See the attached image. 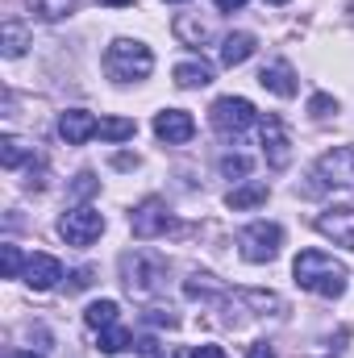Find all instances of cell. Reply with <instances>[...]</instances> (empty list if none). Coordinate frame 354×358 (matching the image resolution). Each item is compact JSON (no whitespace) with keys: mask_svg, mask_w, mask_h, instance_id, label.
Listing matches in <instances>:
<instances>
[{"mask_svg":"<svg viewBox=\"0 0 354 358\" xmlns=\"http://www.w3.org/2000/svg\"><path fill=\"white\" fill-rule=\"evenodd\" d=\"M296 283L304 287V292H317V296H330V300H338L342 292H346V263H338L334 255H325V250H304V255H296Z\"/></svg>","mask_w":354,"mask_h":358,"instance_id":"6da1fadb","label":"cell"},{"mask_svg":"<svg viewBox=\"0 0 354 358\" xmlns=\"http://www.w3.org/2000/svg\"><path fill=\"white\" fill-rule=\"evenodd\" d=\"M104 71L121 84L129 80H146L155 71V55L146 42H134V38H117L108 50H104Z\"/></svg>","mask_w":354,"mask_h":358,"instance_id":"7a4b0ae2","label":"cell"},{"mask_svg":"<svg viewBox=\"0 0 354 358\" xmlns=\"http://www.w3.org/2000/svg\"><path fill=\"white\" fill-rule=\"evenodd\" d=\"M121 279L129 287V296H155L167 279V267L159 255H146V250H134V255H121Z\"/></svg>","mask_w":354,"mask_h":358,"instance_id":"3957f363","label":"cell"},{"mask_svg":"<svg viewBox=\"0 0 354 358\" xmlns=\"http://www.w3.org/2000/svg\"><path fill=\"white\" fill-rule=\"evenodd\" d=\"M238 246H242V259H250V263H271V259L279 255V246H283V229H279L275 221H255V225H246V229L238 234Z\"/></svg>","mask_w":354,"mask_h":358,"instance_id":"277c9868","label":"cell"},{"mask_svg":"<svg viewBox=\"0 0 354 358\" xmlns=\"http://www.w3.org/2000/svg\"><path fill=\"white\" fill-rule=\"evenodd\" d=\"M255 104L246 100V96H221L213 108H208V121H213V129L217 134H242L246 125H255Z\"/></svg>","mask_w":354,"mask_h":358,"instance_id":"5b68a950","label":"cell"},{"mask_svg":"<svg viewBox=\"0 0 354 358\" xmlns=\"http://www.w3.org/2000/svg\"><path fill=\"white\" fill-rule=\"evenodd\" d=\"M313 179L321 187H354V146H338V150L321 155L313 167Z\"/></svg>","mask_w":354,"mask_h":358,"instance_id":"8992f818","label":"cell"},{"mask_svg":"<svg viewBox=\"0 0 354 358\" xmlns=\"http://www.w3.org/2000/svg\"><path fill=\"white\" fill-rule=\"evenodd\" d=\"M59 234L67 246H92L100 234H104V217L96 208H71L63 221H59Z\"/></svg>","mask_w":354,"mask_h":358,"instance_id":"52a82bcc","label":"cell"},{"mask_svg":"<svg viewBox=\"0 0 354 358\" xmlns=\"http://www.w3.org/2000/svg\"><path fill=\"white\" fill-rule=\"evenodd\" d=\"M129 225H134V238H159V234H167L171 229V213H167V204L159 200V196H150V200H142L134 213H129Z\"/></svg>","mask_w":354,"mask_h":358,"instance_id":"ba28073f","label":"cell"},{"mask_svg":"<svg viewBox=\"0 0 354 358\" xmlns=\"http://www.w3.org/2000/svg\"><path fill=\"white\" fill-rule=\"evenodd\" d=\"M263 159L275 171H283L292 163V138H288V125L279 117H263Z\"/></svg>","mask_w":354,"mask_h":358,"instance_id":"9c48e42d","label":"cell"},{"mask_svg":"<svg viewBox=\"0 0 354 358\" xmlns=\"http://www.w3.org/2000/svg\"><path fill=\"white\" fill-rule=\"evenodd\" d=\"M155 134H159L167 146H179V142H192V134H196V121H192L183 108H163V113L155 117Z\"/></svg>","mask_w":354,"mask_h":358,"instance_id":"30bf717a","label":"cell"},{"mask_svg":"<svg viewBox=\"0 0 354 358\" xmlns=\"http://www.w3.org/2000/svg\"><path fill=\"white\" fill-rule=\"evenodd\" d=\"M96 129H100V121L92 117L88 108H67L59 117V134H63L67 146H84L88 138H96Z\"/></svg>","mask_w":354,"mask_h":358,"instance_id":"8fae6325","label":"cell"},{"mask_svg":"<svg viewBox=\"0 0 354 358\" xmlns=\"http://www.w3.org/2000/svg\"><path fill=\"white\" fill-rule=\"evenodd\" d=\"M59 279H63V263L55 255H29L25 259V283L34 292H50Z\"/></svg>","mask_w":354,"mask_h":358,"instance_id":"7c38bea8","label":"cell"},{"mask_svg":"<svg viewBox=\"0 0 354 358\" xmlns=\"http://www.w3.org/2000/svg\"><path fill=\"white\" fill-rule=\"evenodd\" d=\"M317 234L334 238L338 246H351L354 250V208H330L317 217Z\"/></svg>","mask_w":354,"mask_h":358,"instance_id":"4fadbf2b","label":"cell"},{"mask_svg":"<svg viewBox=\"0 0 354 358\" xmlns=\"http://www.w3.org/2000/svg\"><path fill=\"white\" fill-rule=\"evenodd\" d=\"M259 84L267 92H275V96H296V71H292V63L275 59V63H267L259 71Z\"/></svg>","mask_w":354,"mask_h":358,"instance_id":"5bb4252c","label":"cell"},{"mask_svg":"<svg viewBox=\"0 0 354 358\" xmlns=\"http://www.w3.org/2000/svg\"><path fill=\"white\" fill-rule=\"evenodd\" d=\"M255 46H259L255 34H229V38L221 42V63H225V67H242V63L255 55Z\"/></svg>","mask_w":354,"mask_h":358,"instance_id":"9a60e30c","label":"cell"},{"mask_svg":"<svg viewBox=\"0 0 354 358\" xmlns=\"http://www.w3.org/2000/svg\"><path fill=\"white\" fill-rule=\"evenodd\" d=\"M176 84H179V88H208V84H213V67H208L204 59L179 63V67H176Z\"/></svg>","mask_w":354,"mask_h":358,"instance_id":"2e32d148","label":"cell"},{"mask_svg":"<svg viewBox=\"0 0 354 358\" xmlns=\"http://www.w3.org/2000/svg\"><path fill=\"white\" fill-rule=\"evenodd\" d=\"M267 183H242V187H234L229 196H225V204L234 208V213H242V208H259V204H267Z\"/></svg>","mask_w":354,"mask_h":358,"instance_id":"e0dca14e","label":"cell"},{"mask_svg":"<svg viewBox=\"0 0 354 358\" xmlns=\"http://www.w3.org/2000/svg\"><path fill=\"white\" fill-rule=\"evenodd\" d=\"M0 46H4V55H8V59H21V55H25V46H29L25 25H21V21H4V29H0Z\"/></svg>","mask_w":354,"mask_h":358,"instance_id":"ac0fdd59","label":"cell"},{"mask_svg":"<svg viewBox=\"0 0 354 358\" xmlns=\"http://www.w3.org/2000/svg\"><path fill=\"white\" fill-rule=\"evenodd\" d=\"M104 142H125V138H134L138 134V125L129 121V117H100V129H96Z\"/></svg>","mask_w":354,"mask_h":358,"instance_id":"d6986e66","label":"cell"},{"mask_svg":"<svg viewBox=\"0 0 354 358\" xmlns=\"http://www.w3.org/2000/svg\"><path fill=\"white\" fill-rule=\"evenodd\" d=\"M176 38L183 46H200V42H208V25L196 17H176Z\"/></svg>","mask_w":354,"mask_h":358,"instance_id":"ffe728a7","label":"cell"},{"mask_svg":"<svg viewBox=\"0 0 354 358\" xmlns=\"http://www.w3.org/2000/svg\"><path fill=\"white\" fill-rule=\"evenodd\" d=\"M29 8L42 17V21H63L76 13V0H29Z\"/></svg>","mask_w":354,"mask_h":358,"instance_id":"44dd1931","label":"cell"},{"mask_svg":"<svg viewBox=\"0 0 354 358\" xmlns=\"http://www.w3.org/2000/svg\"><path fill=\"white\" fill-rule=\"evenodd\" d=\"M84 321H88L92 329H108V325H117V304H113V300H96V304H88Z\"/></svg>","mask_w":354,"mask_h":358,"instance_id":"7402d4cb","label":"cell"},{"mask_svg":"<svg viewBox=\"0 0 354 358\" xmlns=\"http://www.w3.org/2000/svg\"><path fill=\"white\" fill-rule=\"evenodd\" d=\"M29 155H34V150H29L25 142H17V138H4V142H0V163H4V171H17Z\"/></svg>","mask_w":354,"mask_h":358,"instance_id":"603a6c76","label":"cell"},{"mask_svg":"<svg viewBox=\"0 0 354 358\" xmlns=\"http://www.w3.org/2000/svg\"><path fill=\"white\" fill-rule=\"evenodd\" d=\"M125 346H134V338H129V329H117V325H108V329H100V350H104V355H121Z\"/></svg>","mask_w":354,"mask_h":358,"instance_id":"cb8c5ba5","label":"cell"},{"mask_svg":"<svg viewBox=\"0 0 354 358\" xmlns=\"http://www.w3.org/2000/svg\"><path fill=\"white\" fill-rule=\"evenodd\" d=\"M0 267H4V279H17L21 267H25V263H21V250H17V246H0Z\"/></svg>","mask_w":354,"mask_h":358,"instance_id":"d4e9b609","label":"cell"},{"mask_svg":"<svg viewBox=\"0 0 354 358\" xmlns=\"http://www.w3.org/2000/svg\"><path fill=\"white\" fill-rule=\"evenodd\" d=\"M138 358H179L171 346H163L159 338H142L138 342Z\"/></svg>","mask_w":354,"mask_h":358,"instance_id":"484cf974","label":"cell"},{"mask_svg":"<svg viewBox=\"0 0 354 358\" xmlns=\"http://www.w3.org/2000/svg\"><path fill=\"white\" fill-rule=\"evenodd\" d=\"M309 113H313L317 121H325V117H334V113H338V100L321 92V96H313V100H309Z\"/></svg>","mask_w":354,"mask_h":358,"instance_id":"4316f807","label":"cell"},{"mask_svg":"<svg viewBox=\"0 0 354 358\" xmlns=\"http://www.w3.org/2000/svg\"><path fill=\"white\" fill-rule=\"evenodd\" d=\"M221 176H250V159H242V155H225L221 159Z\"/></svg>","mask_w":354,"mask_h":358,"instance_id":"83f0119b","label":"cell"},{"mask_svg":"<svg viewBox=\"0 0 354 358\" xmlns=\"http://www.w3.org/2000/svg\"><path fill=\"white\" fill-rule=\"evenodd\" d=\"M88 283H92V271H88V267H80L76 275H71V292H84Z\"/></svg>","mask_w":354,"mask_h":358,"instance_id":"f1b7e54d","label":"cell"},{"mask_svg":"<svg viewBox=\"0 0 354 358\" xmlns=\"http://www.w3.org/2000/svg\"><path fill=\"white\" fill-rule=\"evenodd\" d=\"M192 358H229V355H225L221 346H196V350H192Z\"/></svg>","mask_w":354,"mask_h":358,"instance_id":"f546056e","label":"cell"},{"mask_svg":"<svg viewBox=\"0 0 354 358\" xmlns=\"http://www.w3.org/2000/svg\"><path fill=\"white\" fill-rule=\"evenodd\" d=\"M88 192H96V179H92V171H84L80 183H76V196H88Z\"/></svg>","mask_w":354,"mask_h":358,"instance_id":"4dcf8cb0","label":"cell"},{"mask_svg":"<svg viewBox=\"0 0 354 358\" xmlns=\"http://www.w3.org/2000/svg\"><path fill=\"white\" fill-rule=\"evenodd\" d=\"M246 358H275V350H271L267 342H255V346L246 350Z\"/></svg>","mask_w":354,"mask_h":358,"instance_id":"1f68e13d","label":"cell"},{"mask_svg":"<svg viewBox=\"0 0 354 358\" xmlns=\"http://www.w3.org/2000/svg\"><path fill=\"white\" fill-rule=\"evenodd\" d=\"M213 4H217V8H221V13H234V8H242V4H246V0H213Z\"/></svg>","mask_w":354,"mask_h":358,"instance_id":"d6a6232c","label":"cell"},{"mask_svg":"<svg viewBox=\"0 0 354 358\" xmlns=\"http://www.w3.org/2000/svg\"><path fill=\"white\" fill-rule=\"evenodd\" d=\"M4 358H42V355H34V350H8Z\"/></svg>","mask_w":354,"mask_h":358,"instance_id":"836d02e7","label":"cell"},{"mask_svg":"<svg viewBox=\"0 0 354 358\" xmlns=\"http://www.w3.org/2000/svg\"><path fill=\"white\" fill-rule=\"evenodd\" d=\"M100 4H113V8H125V4H134V0H100Z\"/></svg>","mask_w":354,"mask_h":358,"instance_id":"e575fe53","label":"cell"},{"mask_svg":"<svg viewBox=\"0 0 354 358\" xmlns=\"http://www.w3.org/2000/svg\"><path fill=\"white\" fill-rule=\"evenodd\" d=\"M267 4H288V0H267Z\"/></svg>","mask_w":354,"mask_h":358,"instance_id":"d590c367","label":"cell"}]
</instances>
